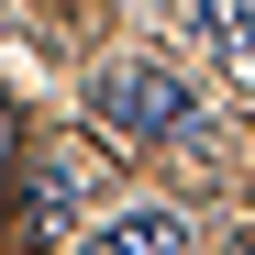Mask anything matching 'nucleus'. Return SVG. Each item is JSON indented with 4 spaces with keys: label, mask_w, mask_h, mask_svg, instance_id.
<instances>
[{
    "label": "nucleus",
    "mask_w": 255,
    "mask_h": 255,
    "mask_svg": "<svg viewBox=\"0 0 255 255\" xmlns=\"http://www.w3.org/2000/svg\"><path fill=\"white\" fill-rule=\"evenodd\" d=\"M189 111H200V89H189V78L178 67H100L89 78V122H100V133H122V144H155V133H189Z\"/></svg>",
    "instance_id": "nucleus-1"
},
{
    "label": "nucleus",
    "mask_w": 255,
    "mask_h": 255,
    "mask_svg": "<svg viewBox=\"0 0 255 255\" xmlns=\"http://www.w3.org/2000/svg\"><path fill=\"white\" fill-rule=\"evenodd\" d=\"M78 255H189V233H178V211H111Z\"/></svg>",
    "instance_id": "nucleus-2"
},
{
    "label": "nucleus",
    "mask_w": 255,
    "mask_h": 255,
    "mask_svg": "<svg viewBox=\"0 0 255 255\" xmlns=\"http://www.w3.org/2000/svg\"><path fill=\"white\" fill-rule=\"evenodd\" d=\"M78 178H89L78 155H45V178H33V222H67V200H78Z\"/></svg>",
    "instance_id": "nucleus-3"
},
{
    "label": "nucleus",
    "mask_w": 255,
    "mask_h": 255,
    "mask_svg": "<svg viewBox=\"0 0 255 255\" xmlns=\"http://www.w3.org/2000/svg\"><path fill=\"white\" fill-rule=\"evenodd\" d=\"M244 255H255V244H244Z\"/></svg>",
    "instance_id": "nucleus-4"
}]
</instances>
